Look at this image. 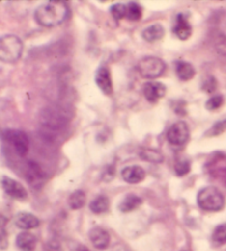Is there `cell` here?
I'll use <instances>...</instances> for the list:
<instances>
[{"mask_svg": "<svg viewBox=\"0 0 226 251\" xmlns=\"http://www.w3.org/2000/svg\"><path fill=\"white\" fill-rule=\"evenodd\" d=\"M70 17V7L65 1H47L37 8L34 12V19L37 24L52 28L62 25Z\"/></svg>", "mask_w": 226, "mask_h": 251, "instance_id": "1", "label": "cell"}, {"mask_svg": "<svg viewBox=\"0 0 226 251\" xmlns=\"http://www.w3.org/2000/svg\"><path fill=\"white\" fill-rule=\"evenodd\" d=\"M24 52V43L15 34H6L0 37V62L15 63Z\"/></svg>", "mask_w": 226, "mask_h": 251, "instance_id": "2", "label": "cell"}, {"mask_svg": "<svg viewBox=\"0 0 226 251\" xmlns=\"http://www.w3.org/2000/svg\"><path fill=\"white\" fill-rule=\"evenodd\" d=\"M198 205L205 212H220L225 205L222 193L214 186H206L198 192Z\"/></svg>", "mask_w": 226, "mask_h": 251, "instance_id": "3", "label": "cell"}, {"mask_svg": "<svg viewBox=\"0 0 226 251\" xmlns=\"http://www.w3.org/2000/svg\"><path fill=\"white\" fill-rule=\"evenodd\" d=\"M167 69L166 63L159 57L146 56L139 61L137 70L141 77L146 79H153L164 75Z\"/></svg>", "mask_w": 226, "mask_h": 251, "instance_id": "4", "label": "cell"}, {"mask_svg": "<svg viewBox=\"0 0 226 251\" xmlns=\"http://www.w3.org/2000/svg\"><path fill=\"white\" fill-rule=\"evenodd\" d=\"M3 138L9 146L12 148L17 155L24 158L28 154L29 151V138L27 133L21 131V130L9 129L3 132Z\"/></svg>", "mask_w": 226, "mask_h": 251, "instance_id": "5", "label": "cell"}, {"mask_svg": "<svg viewBox=\"0 0 226 251\" xmlns=\"http://www.w3.org/2000/svg\"><path fill=\"white\" fill-rule=\"evenodd\" d=\"M190 138V129L184 122L173 124L167 132V139L172 146L181 147L188 142Z\"/></svg>", "mask_w": 226, "mask_h": 251, "instance_id": "6", "label": "cell"}, {"mask_svg": "<svg viewBox=\"0 0 226 251\" xmlns=\"http://www.w3.org/2000/svg\"><path fill=\"white\" fill-rule=\"evenodd\" d=\"M0 185H1L4 193L12 197V199L24 201L28 197V192H27L25 186L20 182L13 180V178L7 176L0 177Z\"/></svg>", "mask_w": 226, "mask_h": 251, "instance_id": "7", "label": "cell"}, {"mask_svg": "<svg viewBox=\"0 0 226 251\" xmlns=\"http://www.w3.org/2000/svg\"><path fill=\"white\" fill-rule=\"evenodd\" d=\"M95 83L98 88L107 96H112L114 93V87H113V80L111 71L107 66L98 67L95 74Z\"/></svg>", "mask_w": 226, "mask_h": 251, "instance_id": "8", "label": "cell"}, {"mask_svg": "<svg viewBox=\"0 0 226 251\" xmlns=\"http://www.w3.org/2000/svg\"><path fill=\"white\" fill-rule=\"evenodd\" d=\"M167 92V87L160 82H148L143 85V95L150 102L159 101L164 98Z\"/></svg>", "mask_w": 226, "mask_h": 251, "instance_id": "9", "label": "cell"}, {"mask_svg": "<svg viewBox=\"0 0 226 251\" xmlns=\"http://www.w3.org/2000/svg\"><path fill=\"white\" fill-rule=\"evenodd\" d=\"M89 239L96 249H106L111 243V236L102 227H94L88 232Z\"/></svg>", "mask_w": 226, "mask_h": 251, "instance_id": "10", "label": "cell"}, {"mask_svg": "<svg viewBox=\"0 0 226 251\" xmlns=\"http://www.w3.org/2000/svg\"><path fill=\"white\" fill-rule=\"evenodd\" d=\"M121 177L126 183L129 184H137L143 181L146 177V172L144 170L139 167V165H132V167H126L121 171Z\"/></svg>", "mask_w": 226, "mask_h": 251, "instance_id": "11", "label": "cell"}, {"mask_svg": "<svg viewBox=\"0 0 226 251\" xmlns=\"http://www.w3.org/2000/svg\"><path fill=\"white\" fill-rule=\"evenodd\" d=\"M173 33L177 35L180 40H188L192 34V26L190 25L188 18L183 13L177 16V20L173 26Z\"/></svg>", "mask_w": 226, "mask_h": 251, "instance_id": "12", "label": "cell"}, {"mask_svg": "<svg viewBox=\"0 0 226 251\" xmlns=\"http://www.w3.org/2000/svg\"><path fill=\"white\" fill-rule=\"evenodd\" d=\"M15 224L18 228L27 231L37 228L40 225V221L33 214L22 212L17 214V216L15 218Z\"/></svg>", "mask_w": 226, "mask_h": 251, "instance_id": "13", "label": "cell"}, {"mask_svg": "<svg viewBox=\"0 0 226 251\" xmlns=\"http://www.w3.org/2000/svg\"><path fill=\"white\" fill-rule=\"evenodd\" d=\"M16 245L21 251H34L37 246V238L29 231L20 232L16 238Z\"/></svg>", "mask_w": 226, "mask_h": 251, "instance_id": "14", "label": "cell"}, {"mask_svg": "<svg viewBox=\"0 0 226 251\" xmlns=\"http://www.w3.org/2000/svg\"><path fill=\"white\" fill-rule=\"evenodd\" d=\"M141 35H142L144 41H147L149 43H153V42L160 41V40L164 38L165 29L161 25L156 24V25H152L144 29L142 31Z\"/></svg>", "mask_w": 226, "mask_h": 251, "instance_id": "15", "label": "cell"}, {"mask_svg": "<svg viewBox=\"0 0 226 251\" xmlns=\"http://www.w3.org/2000/svg\"><path fill=\"white\" fill-rule=\"evenodd\" d=\"M142 201L139 196L135 194H129L125 196L123 201H120L118 205V209L123 213H129L133 212V210L137 209L140 205H141Z\"/></svg>", "mask_w": 226, "mask_h": 251, "instance_id": "16", "label": "cell"}, {"mask_svg": "<svg viewBox=\"0 0 226 251\" xmlns=\"http://www.w3.org/2000/svg\"><path fill=\"white\" fill-rule=\"evenodd\" d=\"M175 72H177L178 77L183 80V82H187L193 78V76L196 75V70L194 67L190 64V63L185 61H178L177 64H175Z\"/></svg>", "mask_w": 226, "mask_h": 251, "instance_id": "17", "label": "cell"}, {"mask_svg": "<svg viewBox=\"0 0 226 251\" xmlns=\"http://www.w3.org/2000/svg\"><path fill=\"white\" fill-rule=\"evenodd\" d=\"M108 208H110V201L106 196L99 195L96 199H94L89 204V209L92 210L94 214H103L106 213Z\"/></svg>", "mask_w": 226, "mask_h": 251, "instance_id": "18", "label": "cell"}, {"mask_svg": "<svg viewBox=\"0 0 226 251\" xmlns=\"http://www.w3.org/2000/svg\"><path fill=\"white\" fill-rule=\"evenodd\" d=\"M86 201V195L81 190H78L72 193L69 197V205L72 209L82 208Z\"/></svg>", "mask_w": 226, "mask_h": 251, "instance_id": "19", "label": "cell"}, {"mask_svg": "<svg viewBox=\"0 0 226 251\" xmlns=\"http://www.w3.org/2000/svg\"><path fill=\"white\" fill-rule=\"evenodd\" d=\"M127 12L126 17L132 21H138L142 17V9L137 2H129L127 6Z\"/></svg>", "mask_w": 226, "mask_h": 251, "instance_id": "20", "label": "cell"}, {"mask_svg": "<svg viewBox=\"0 0 226 251\" xmlns=\"http://www.w3.org/2000/svg\"><path fill=\"white\" fill-rule=\"evenodd\" d=\"M140 155H141V158L143 160L153 163H160L162 162V160H164V156H162L160 152L155 149H143L140 152Z\"/></svg>", "mask_w": 226, "mask_h": 251, "instance_id": "21", "label": "cell"}, {"mask_svg": "<svg viewBox=\"0 0 226 251\" xmlns=\"http://www.w3.org/2000/svg\"><path fill=\"white\" fill-rule=\"evenodd\" d=\"M212 240L218 246H222L226 244V224H222L215 228L213 234H212Z\"/></svg>", "mask_w": 226, "mask_h": 251, "instance_id": "22", "label": "cell"}, {"mask_svg": "<svg viewBox=\"0 0 226 251\" xmlns=\"http://www.w3.org/2000/svg\"><path fill=\"white\" fill-rule=\"evenodd\" d=\"M190 169H191V164H190V161L187 159L178 160L174 165V171L178 176H187L190 172Z\"/></svg>", "mask_w": 226, "mask_h": 251, "instance_id": "23", "label": "cell"}, {"mask_svg": "<svg viewBox=\"0 0 226 251\" xmlns=\"http://www.w3.org/2000/svg\"><path fill=\"white\" fill-rule=\"evenodd\" d=\"M126 12H127V7H126L125 4L116 3L111 8V13L115 20L124 19L126 17Z\"/></svg>", "mask_w": 226, "mask_h": 251, "instance_id": "24", "label": "cell"}, {"mask_svg": "<svg viewBox=\"0 0 226 251\" xmlns=\"http://www.w3.org/2000/svg\"><path fill=\"white\" fill-rule=\"evenodd\" d=\"M223 102H224V98H223L222 95H215V96H212L211 98L207 100L205 107H206L207 110L213 111V110L219 109L220 107H222Z\"/></svg>", "mask_w": 226, "mask_h": 251, "instance_id": "25", "label": "cell"}, {"mask_svg": "<svg viewBox=\"0 0 226 251\" xmlns=\"http://www.w3.org/2000/svg\"><path fill=\"white\" fill-rule=\"evenodd\" d=\"M226 130V119L222 120V122H218L216 123L213 127H212L209 132L206 133V136H210V137H214V136H219L222 132H224Z\"/></svg>", "mask_w": 226, "mask_h": 251, "instance_id": "26", "label": "cell"}, {"mask_svg": "<svg viewBox=\"0 0 226 251\" xmlns=\"http://www.w3.org/2000/svg\"><path fill=\"white\" fill-rule=\"evenodd\" d=\"M216 86H218V83H216V79L214 77H209L207 78L204 84H203V89L206 93H213L215 89H216Z\"/></svg>", "mask_w": 226, "mask_h": 251, "instance_id": "27", "label": "cell"}, {"mask_svg": "<svg viewBox=\"0 0 226 251\" xmlns=\"http://www.w3.org/2000/svg\"><path fill=\"white\" fill-rule=\"evenodd\" d=\"M8 245V237H7V231L6 228L0 223V247L4 248Z\"/></svg>", "mask_w": 226, "mask_h": 251, "instance_id": "28", "label": "cell"}, {"mask_svg": "<svg viewBox=\"0 0 226 251\" xmlns=\"http://www.w3.org/2000/svg\"><path fill=\"white\" fill-rule=\"evenodd\" d=\"M181 251H187V250H181Z\"/></svg>", "mask_w": 226, "mask_h": 251, "instance_id": "29", "label": "cell"}]
</instances>
